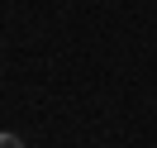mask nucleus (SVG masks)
I'll return each mask as SVG.
<instances>
[{
	"instance_id": "1",
	"label": "nucleus",
	"mask_w": 157,
	"mask_h": 148,
	"mask_svg": "<svg viewBox=\"0 0 157 148\" xmlns=\"http://www.w3.org/2000/svg\"><path fill=\"white\" fill-rule=\"evenodd\" d=\"M0 148H24V138L19 134H0Z\"/></svg>"
}]
</instances>
